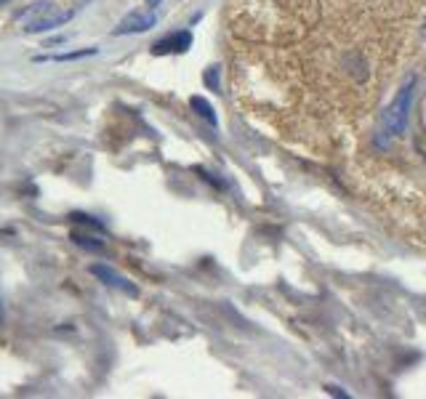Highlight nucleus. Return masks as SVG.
Returning <instances> with one entry per match:
<instances>
[{"instance_id":"nucleus-9","label":"nucleus","mask_w":426,"mask_h":399,"mask_svg":"<svg viewBox=\"0 0 426 399\" xmlns=\"http://www.w3.org/2000/svg\"><path fill=\"white\" fill-rule=\"evenodd\" d=\"M72 240H75L78 245H83V248H91V250H96V253H102V250H104L102 243H96L94 237H85V234H72Z\"/></svg>"},{"instance_id":"nucleus-5","label":"nucleus","mask_w":426,"mask_h":399,"mask_svg":"<svg viewBox=\"0 0 426 399\" xmlns=\"http://www.w3.org/2000/svg\"><path fill=\"white\" fill-rule=\"evenodd\" d=\"M192 46V35L189 33H170V35L160 37L152 46V53H184Z\"/></svg>"},{"instance_id":"nucleus-8","label":"nucleus","mask_w":426,"mask_h":399,"mask_svg":"<svg viewBox=\"0 0 426 399\" xmlns=\"http://www.w3.org/2000/svg\"><path fill=\"white\" fill-rule=\"evenodd\" d=\"M189 104L197 109V115H200V118H205V120L211 122V125H216V115H213V106L208 104L203 96H192V102H189Z\"/></svg>"},{"instance_id":"nucleus-3","label":"nucleus","mask_w":426,"mask_h":399,"mask_svg":"<svg viewBox=\"0 0 426 399\" xmlns=\"http://www.w3.org/2000/svg\"><path fill=\"white\" fill-rule=\"evenodd\" d=\"M72 17H75L72 11H59V8L53 6V8H48L43 17L27 21L21 30H24L27 35H43V33H51V30H56V27H62V24L72 21Z\"/></svg>"},{"instance_id":"nucleus-4","label":"nucleus","mask_w":426,"mask_h":399,"mask_svg":"<svg viewBox=\"0 0 426 399\" xmlns=\"http://www.w3.org/2000/svg\"><path fill=\"white\" fill-rule=\"evenodd\" d=\"M91 275L94 277H99L104 282V285H109V288H115V290H120V293L125 295H139V288L131 282L128 277H123L118 269H112V266H107V263H94L91 266Z\"/></svg>"},{"instance_id":"nucleus-1","label":"nucleus","mask_w":426,"mask_h":399,"mask_svg":"<svg viewBox=\"0 0 426 399\" xmlns=\"http://www.w3.org/2000/svg\"><path fill=\"white\" fill-rule=\"evenodd\" d=\"M413 88H416V80L408 77L405 86L397 91L392 106L387 109V118H384V125H387V136H400L408 125V112H410V102H413Z\"/></svg>"},{"instance_id":"nucleus-11","label":"nucleus","mask_w":426,"mask_h":399,"mask_svg":"<svg viewBox=\"0 0 426 399\" xmlns=\"http://www.w3.org/2000/svg\"><path fill=\"white\" fill-rule=\"evenodd\" d=\"M147 3H150V6H160V3H163V0H147Z\"/></svg>"},{"instance_id":"nucleus-13","label":"nucleus","mask_w":426,"mask_h":399,"mask_svg":"<svg viewBox=\"0 0 426 399\" xmlns=\"http://www.w3.org/2000/svg\"><path fill=\"white\" fill-rule=\"evenodd\" d=\"M424 35H426V24H424Z\"/></svg>"},{"instance_id":"nucleus-12","label":"nucleus","mask_w":426,"mask_h":399,"mask_svg":"<svg viewBox=\"0 0 426 399\" xmlns=\"http://www.w3.org/2000/svg\"><path fill=\"white\" fill-rule=\"evenodd\" d=\"M6 3H8V0H0V6H6Z\"/></svg>"},{"instance_id":"nucleus-10","label":"nucleus","mask_w":426,"mask_h":399,"mask_svg":"<svg viewBox=\"0 0 426 399\" xmlns=\"http://www.w3.org/2000/svg\"><path fill=\"white\" fill-rule=\"evenodd\" d=\"M216 67H211V70H208V75H205V80H208V86L211 88H219V83H216Z\"/></svg>"},{"instance_id":"nucleus-7","label":"nucleus","mask_w":426,"mask_h":399,"mask_svg":"<svg viewBox=\"0 0 426 399\" xmlns=\"http://www.w3.org/2000/svg\"><path fill=\"white\" fill-rule=\"evenodd\" d=\"M48 8H53V3H48V0H37V3H33L24 14H19V21H21V27L27 24V21H33V19H37V17H43Z\"/></svg>"},{"instance_id":"nucleus-2","label":"nucleus","mask_w":426,"mask_h":399,"mask_svg":"<svg viewBox=\"0 0 426 399\" xmlns=\"http://www.w3.org/2000/svg\"><path fill=\"white\" fill-rule=\"evenodd\" d=\"M157 24V14L152 11H131L128 17H123L118 21V27L112 30V35H139V33H150Z\"/></svg>"},{"instance_id":"nucleus-6","label":"nucleus","mask_w":426,"mask_h":399,"mask_svg":"<svg viewBox=\"0 0 426 399\" xmlns=\"http://www.w3.org/2000/svg\"><path fill=\"white\" fill-rule=\"evenodd\" d=\"M99 48H83V51H69V53H48V56H37V62H78L85 56H94Z\"/></svg>"}]
</instances>
